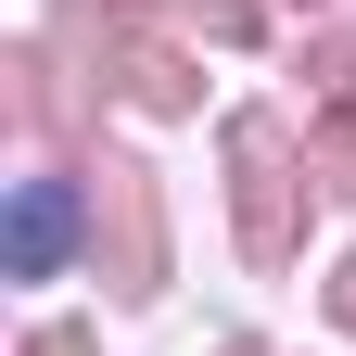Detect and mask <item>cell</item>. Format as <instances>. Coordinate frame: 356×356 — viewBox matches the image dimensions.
Masks as SVG:
<instances>
[{
    "mask_svg": "<svg viewBox=\"0 0 356 356\" xmlns=\"http://www.w3.org/2000/svg\"><path fill=\"white\" fill-rule=\"evenodd\" d=\"M64 242H76V191H64V178H26V191H13V280H51Z\"/></svg>",
    "mask_w": 356,
    "mask_h": 356,
    "instance_id": "cell-1",
    "label": "cell"
}]
</instances>
